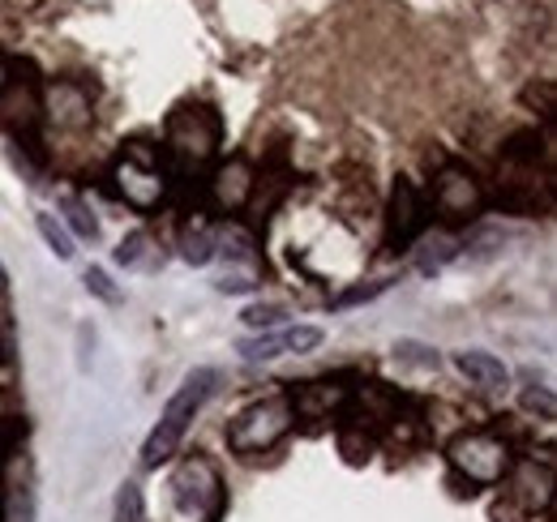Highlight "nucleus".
Returning a JSON list of instances; mask_svg holds the SVG:
<instances>
[{"instance_id": "nucleus-23", "label": "nucleus", "mask_w": 557, "mask_h": 522, "mask_svg": "<svg viewBox=\"0 0 557 522\" xmlns=\"http://www.w3.org/2000/svg\"><path fill=\"white\" fill-rule=\"evenodd\" d=\"M141 510H146L141 488L134 480H125L121 493H116V514H112V522H141Z\"/></svg>"}, {"instance_id": "nucleus-12", "label": "nucleus", "mask_w": 557, "mask_h": 522, "mask_svg": "<svg viewBox=\"0 0 557 522\" xmlns=\"http://www.w3.org/2000/svg\"><path fill=\"white\" fill-rule=\"evenodd\" d=\"M39 121H44L39 90H35V86H17V82L9 77V82L0 86V129H9L13 137H30Z\"/></svg>"}, {"instance_id": "nucleus-14", "label": "nucleus", "mask_w": 557, "mask_h": 522, "mask_svg": "<svg viewBox=\"0 0 557 522\" xmlns=\"http://www.w3.org/2000/svg\"><path fill=\"white\" fill-rule=\"evenodd\" d=\"M455 369H459L472 386H481V390H488V394L510 386V369H506L493 351H459V356H455Z\"/></svg>"}, {"instance_id": "nucleus-6", "label": "nucleus", "mask_w": 557, "mask_h": 522, "mask_svg": "<svg viewBox=\"0 0 557 522\" xmlns=\"http://www.w3.org/2000/svg\"><path fill=\"white\" fill-rule=\"evenodd\" d=\"M112 189L125 197L134 210H154L163 197H168V176H163V167L146 154V150H125L121 159H116V167H112Z\"/></svg>"}, {"instance_id": "nucleus-21", "label": "nucleus", "mask_w": 557, "mask_h": 522, "mask_svg": "<svg viewBox=\"0 0 557 522\" xmlns=\"http://www.w3.org/2000/svg\"><path fill=\"white\" fill-rule=\"evenodd\" d=\"M519 407H523L528 415L545 420V424L557 415V398H554V390H549V386H528V390L519 394Z\"/></svg>"}, {"instance_id": "nucleus-8", "label": "nucleus", "mask_w": 557, "mask_h": 522, "mask_svg": "<svg viewBox=\"0 0 557 522\" xmlns=\"http://www.w3.org/2000/svg\"><path fill=\"white\" fill-rule=\"evenodd\" d=\"M424 232V201L408 176L395 181L386 206V253H408V245Z\"/></svg>"}, {"instance_id": "nucleus-7", "label": "nucleus", "mask_w": 557, "mask_h": 522, "mask_svg": "<svg viewBox=\"0 0 557 522\" xmlns=\"http://www.w3.org/2000/svg\"><path fill=\"white\" fill-rule=\"evenodd\" d=\"M433 206L446 223H472L485 206V189L468 167H442L437 172V189H433Z\"/></svg>"}, {"instance_id": "nucleus-2", "label": "nucleus", "mask_w": 557, "mask_h": 522, "mask_svg": "<svg viewBox=\"0 0 557 522\" xmlns=\"http://www.w3.org/2000/svg\"><path fill=\"white\" fill-rule=\"evenodd\" d=\"M214 382H219L214 369H194V373L176 386V394L168 398V407H163V415H159V424H154V433H150L146 446H141V462H146V467H159V462H168V458L181 450L185 428H189V420L202 411V402L210 398Z\"/></svg>"}, {"instance_id": "nucleus-1", "label": "nucleus", "mask_w": 557, "mask_h": 522, "mask_svg": "<svg viewBox=\"0 0 557 522\" xmlns=\"http://www.w3.org/2000/svg\"><path fill=\"white\" fill-rule=\"evenodd\" d=\"M219 146H223V121H219L214 108H207V103H181L168 116L163 150H168L176 172H202L207 163H214Z\"/></svg>"}, {"instance_id": "nucleus-5", "label": "nucleus", "mask_w": 557, "mask_h": 522, "mask_svg": "<svg viewBox=\"0 0 557 522\" xmlns=\"http://www.w3.org/2000/svg\"><path fill=\"white\" fill-rule=\"evenodd\" d=\"M172 501L185 519H198V522H214L223 514V480L219 471L210 467L207 458H185L172 475Z\"/></svg>"}, {"instance_id": "nucleus-11", "label": "nucleus", "mask_w": 557, "mask_h": 522, "mask_svg": "<svg viewBox=\"0 0 557 522\" xmlns=\"http://www.w3.org/2000/svg\"><path fill=\"white\" fill-rule=\"evenodd\" d=\"M39 108L57 129H86L90 125V95L77 82H52L39 95Z\"/></svg>"}, {"instance_id": "nucleus-3", "label": "nucleus", "mask_w": 557, "mask_h": 522, "mask_svg": "<svg viewBox=\"0 0 557 522\" xmlns=\"http://www.w3.org/2000/svg\"><path fill=\"white\" fill-rule=\"evenodd\" d=\"M296 415H292V402L287 394H271V398H258L253 407H245L232 424H227V446L236 455H267L271 446H278L287 433H292Z\"/></svg>"}, {"instance_id": "nucleus-10", "label": "nucleus", "mask_w": 557, "mask_h": 522, "mask_svg": "<svg viewBox=\"0 0 557 522\" xmlns=\"http://www.w3.org/2000/svg\"><path fill=\"white\" fill-rule=\"evenodd\" d=\"M253 189H258V176L245 159H223L207 181V197L219 214H240L249 206Z\"/></svg>"}, {"instance_id": "nucleus-13", "label": "nucleus", "mask_w": 557, "mask_h": 522, "mask_svg": "<svg viewBox=\"0 0 557 522\" xmlns=\"http://www.w3.org/2000/svg\"><path fill=\"white\" fill-rule=\"evenodd\" d=\"M348 398H351L348 386H339V382H331V377H322V382H300L296 390L287 394L292 415H305V420H326V415L339 411Z\"/></svg>"}, {"instance_id": "nucleus-9", "label": "nucleus", "mask_w": 557, "mask_h": 522, "mask_svg": "<svg viewBox=\"0 0 557 522\" xmlns=\"http://www.w3.org/2000/svg\"><path fill=\"white\" fill-rule=\"evenodd\" d=\"M322 330L318 326H287V330H262L253 338H240L236 351L240 360H275V356H309L322 347Z\"/></svg>"}, {"instance_id": "nucleus-4", "label": "nucleus", "mask_w": 557, "mask_h": 522, "mask_svg": "<svg viewBox=\"0 0 557 522\" xmlns=\"http://www.w3.org/2000/svg\"><path fill=\"white\" fill-rule=\"evenodd\" d=\"M446 462H450L455 475H463L476 488L502 484L510 475V467H515L510 446L502 437H493V433H463V437H455L450 450H446Z\"/></svg>"}, {"instance_id": "nucleus-27", "label": "nucleus", "mask_w": 557, "mask_h": 522, "mask_svg": "<svg viewBox=\"0 0 557 522\" xmlns=\"http://www.w3.org/2000/svg\"><path fill=\"white\" fill-rule=\"evenodd\" d=\"M86 330H90V326H82V330H77V338H82V347H86ZM77 369H82V373H86V369H90V360H86V351H82V356H77Z\"/></svg>"}, {"instance_id": "nucleus-28", "label": "nucleus", "mask_w": 557, "mask_h": 522, "mask_svg": "<svg viewBox=\"0 0 557 522\" xmlns=\"http://www.w3.org/2000/svg\"><path fill=\"white\" fill-rule=\"evenodd\" d=\"M9 82V65H4V57H0V86Z\"/></svg>"}, {"instance_id": "nucleus-22", "label": "nucleus", "mask_w": 557, "mask_h": 522, "mask_svg": "<svg viewBox=\"0 0 557 522\" xmlns=\"http://www.w3.org/2000/svg\"><path fill=\"white\" fill-rule=\"evenodd\" d=\"M450 258H459V245L450 240V236H433V240H424V253H420V270L424 274H433V270H442Z\"/></svg>"}, {"instance_id": "nucleus-17", "label": "nucleus", "mask_w": 557, "mask_h": 522, "mask_svg": "<svg viewBox=\"0 0 557 522\" xmlns=\"http://www.w3.org/2000/svg\"><path fill=\"white\" fill-rule=\"evenodd\" d=\"M35 227H39L44 245H48V249H52V253H57L61 261H70L73 253H77V249H73L70 227H65V223H61V219H57L52 210H39V214H35Z\"/></svg>"}, {"instance_id": "nucleus-15", "label": "nucleus", "mask_w": 557, "mask_h": 522, "mask_svg": "<svg viewBox=\"0 0 557 522\" xmlns=\"http://www.w3.org/2000/svg\"><path fill=\"white\" fill-rule=\"evenodd\" d=\"M214 253H219V232L210 227L207 214H189L181 223V258L189 265H210Z\"/></svg>"}, {"instance_id": "nucleus-26", "label": "nucleus", "mask_w": 557, "mask_h": 522, "mask_svg": "<svg viewBox=\"0 0 557 522\" xmlns=\"http://www.w3.org/2000/svg\"><path fill=\"white\" fill-rule=\"evenodd\" d=\"M214 287H219L223 296H245V291L258 287V274H253V270H223Z\"/></svg>"}, {"instance_id": "nucleus-18", "label": "nucleus", "mask_w": 557, "mask_h": 522, "mask_svg": "<svg viewBox=\"0 0 557 522\" xmlns=\"http://www.w3.org/2000/svg\"><path fill=\"white\" fill-rule=\"evenodd\" d=\"M61 210H65V227H70L73 240H99V219L90 214V206L86 201H77V197H61Z\"/></svg>"}, {"instance_id": "nucleus-24", "label": "nucleus", "mask_w": 557, "mask_h": 522, "mask_svg": "<svg viewBox=\"0 0 557 522\" xmlns=\"http://www.w3.org/2000/svg\"><path fill=\"white\" fill-rule=\"evenodd\" d=\"M82 283H86V291L95 296V300H103V304H121V287L108 278V270H99V265H90L86 274H82Z\"/></svg>"}, {"instance_id": "nucleus-29", "label": "nucleus", "mask_w": 557, "mask_h": 522, "mask_svg": "<svg viewBox=\"0 0 557 522\" xmlns=\"http://www.w3.org/2000/svg\"><path fill=\"white\" fill-rule=\"evenodd\" d=\"M4 287H9V274H4V265H0V291H4Z\"/></svg>"}, {"instance_id": "nucleus-19", "label": "nucleus", "mask_w": 557, "mask_h": 522, "mask_svg": "<svg viewBox=\"0 0 557 522\" xmlns=\"http://www.w3.org/2000/svg\"><path fill=\"white\" fill-rule=\"evenodd\" d=\"M395 360L408 364V369H424V373H437V364H442L437 347H429V343H420V338H399V343H395Z\"/></svg>"}, {"instance_id": "nucleus-25", "label": "nucleus", "mask_w": 557, "mask_h": 522, "mask_svg": "<svg viewBox=\"0 0 557 522\" xmlns=\"http://www.w3.org/2000/svg\"><path fill=\"white\" fill-rule=\"evenodd\" d=\"M283 318H287V309H278V304H249V309L240 313V322L249 330H258V334H262V330H275Z\"/></svg>"}, {"instance_id": "nucleus-20", "label": "nucleus", "mask_w": 557, "mask_h": 522, "mask_svg": "<svg viewBox=\"0 0 557 522\" xmlns=\"http://www.w3.org/2000/svg\"><path fill=\"white\" fill-rule=\"evenodd\" d=\"M391 283H395V278H373V283H356V287H348V291L331 296V309L339 313V309H351V304H369V300H377L382 291H391Z\"/></svg>"}, {"instance_id": "nucleus-16", "label": "nucleus", "mask_w": 557, "mask_h": 522, "mask_svg": "<svg viewBox=\"0 0 557 522\" xmlns=\"http://www.w3.org/2000/svg\"><path fill=\"white\" fill-rule=\"evenodd\" d=\"M116 261L125 265V270H154L159 265V245L150 240V232H129L125 240H121V249H116Z\"/></svg>"}]
</instances>
